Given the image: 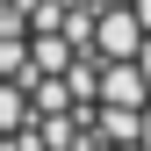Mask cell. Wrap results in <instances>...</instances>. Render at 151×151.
<instances>
[{"label": "cell", "instance_id": "1", "mask_svg": "<svg viewBox=\"0 0 151 151\" xmlns=\"http://www.w3.org/2000/svg\"><path fill=\"white\" fill-rule=\"evenodd\" d=\"M0 151H151V0H0Z\"/></svg>", "mask_w": 151, "mask_h": 151}]
</instances>
